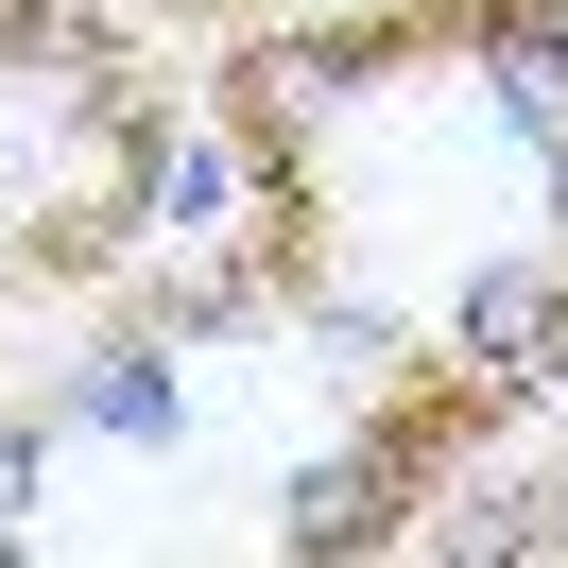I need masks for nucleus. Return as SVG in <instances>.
<instances>
[{"instance_id": "obj_1", "label": "nucleus", "mask_w": 568, "mask_h": 568, "mask_svg": "<svg viewBox=\"0 0 568 568\" xmlns=\"http://www.w3.org/2000/svg\"><path fill=\"white\" fill-rule=\"evenodd\" d=\"M36 483H52V414H0V534L36 517Z\"/></svg>"}]
</instances>
